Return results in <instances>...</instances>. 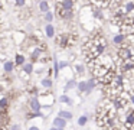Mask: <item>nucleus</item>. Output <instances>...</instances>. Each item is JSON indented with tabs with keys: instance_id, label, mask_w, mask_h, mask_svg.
Wrapping results in <instances>:
<instances>
[{
	"instance_id": "nucleus-1",
	"label": "nucleus",
	"mask_w": 134,
	"mask_h": 130,
	"mask_svg": "<svg viewBox=\"0 0 134 130\" xmlns=\"http://www.w3.org/2000/svg\"><path fill=\"white\" fill-rule=\"evenodd\" d=\"M76 39H78V36H76L75 32H64L55 38V45L59 49H68L75 45Z\"/></svg>"
},
{
	"instance_id": "nucleus-2",
	"label": "nucleus",
	"mask_w": 134,
	"mask_h": 130,
	"mask_svg": "<svg viewBox=\"0 0 134 130\" xmlns=\"http://www.w3.org/2000/svg\"><path fill=\"white\" fill-rule=\"evenodd\" d=\"M113 43L117 46V48L127 45V43H128L127 33H124V32H118V33H115V35L113 36Z\"/></svg>"
},
{
	"instance_id": "nucleus-3",
	"label": "nucleus",
	"mask_w": 134,
	"mask_h": 130,
	"mask_svg": "<svg viewBox=\"0 0 134 130\" xmlns=\"http://www.w3.org/2000/svg\"><path fill=\"white\" fill-rule=\"evenodd\" d=\"M55 7L64 9V10H74L75 0H55Z\"/></svg>"
},
{
	"instance_id": "nucleus-4",
	"label": "nucleus",
	"mask_w": 134,
	"mask_h": 130,
	"mask_svg": "<svg viewBox=\"0 0 134 130\" xmlns=\"http://www.w3.org/2000/svg\"><path fill=\"white\" fill-rule=\"evenodd\" d=\"M43 35L49 39H55L56 38V28L53 26V23H46L43 26Z\"/></svg>"
},
{
	"instance_id": "nucleus-5",
	"label": "nucleus",
	"mask_w": 134,
	"mask_h": 130,
	"mask_svg": "<svg viewBox=\"0 0 134 130\" xmlns=\"http://www.w3.org/2000/svg\"><path fill=\"white\" fill-rule=\"evenodd\" d=\"M33 68H35V64H33V62H26L25 65H22L20 66V77L22 78H23V77L27 78L33 72Z\"/></svg>"
},
{
	"instance_id": "nucleus-6",
	"label": "nucleus",
	"mask_w": 134,
	"mask_h": 130,
	"mask_svg": "<svg viewBox=\"0 0 134 130\" xmlns=\"http://www.w3.org/2000/svg\"><path fill=\"white\" fill-rule=\"evenodd\" d=\"M29 107H30V110H32V111L41 113V110H42V103H41V100H39V97H36V95H35V97L30 98Z\"/></svg>"
},
{
	"instance_id": "nucleus-7",
	"label": "nucleus",
	"mask_w": 134,
	"mask_h": 130,
	"mask_svg": "<svg viewBox=\"0 0 134 130\" xmlns=\"http://www.w3.org/2000/svg\"><path fill=\"white\" fill-rule=\"evenodd\" d=\"M18 16H19V19H27V17L32 16V10H30V7H23L19 10Z\"/></svg>"
},
{
	"instance_id": "nucleus-8",
	"label": "nucleus",
	"mask_w": 134,
	"mask_h": 130,
	"mask_svg": "<svg viewBox=\"0 0 134 130\" xmlns=\"http://www.w3.org/2000/svg\"><path fill=\"white\" fill-rule=\"evenodd\" d=\"M53 126H55V127H59V129H65V127H66V118L58 116V117L53 120Z\"/></svg>"
},
{
	"instance_id": "nucleus-9",
	"label": "nucleus",
	"mask_w": 134,
	"mask_h": 130,
	"mask_svg": "<svg viewBox=\"0 0 134 130\" xmlns=\"http://www.w3.org/2000/svg\"><path fill=\"white\" fill-rule=\"evenodd\" d=\"M38 9H39V12L41 13H46V12H49L51 9H49V2L48 0H42V2H39L38 3Z\"/></svg>"
},
{
	"instance_id": "nucleus-10",
	"label": "nucleus",
	"mask_w": 134,
	"mask_h": 130,
	"mask_svg": "<svg viewBox=\"0 0 134 130\" xmlns=\"http://www.w3.org/2000/svg\"><path fill=\"white\" fill-rule=\"evenodd\" d=\"M16 64L12 62V61H4L3 62V69L6 74H10V72H13V69H15Z\"/></svg>"
},
{
	"instance_id": "nucleus-11",
	"label": "nucleus",
	"mask_w": 134,
	"mask_h": 130,
	"mask_svg": "<svg viewBox=\"0 0 134 130\" xmlns=\"http://www.w3.org/2000/svg\"><path fill=\"white\" fill-rule=\"evenodd\" d=\"M74 69H75V74L76 75H84L85 74V68H84V65H82L79 61H75V64H74Z\"/></svg>"
},
{
	"instance_id": "nucleus-12",
	"label": "nucleus",
	"mask_w": 134,
	"mask_h": 130,
	"mask_svg": "<svg viewBox=\"0 0 134 130\" xmlns=\"http://www.w3.org/2000/svg\"><path fill=\"white\" fill-rule=\"evenodd\" d=\"M15 64H16L18 66L25 65V64H26V56H25L23 54H16V56H15Z\"/></svg>"
},
{
	"instance_id": "nucleus-13",
	"label": "nucleus",
	"mask_w": 134,
	"mask_h": 130,
	"mask_svg": "<svg viewBox=\"0 0 134 130\" xmlns=\"http://www.w3.org/2000/svg\"><path fill=\"white\" fill-rule=\"evenodd\" d=\"M56 17V13H53V12H46V13L43 14V20H45V23H52L53 22V19Z\"/></svg>"
},
{
	"instance_id": "nucleus-14",
	"label": "nucleus",
	"mask_w": 134,
	"mask_h": 130,
	"mask_svg": "<svg viewBox=\"0 0 134 130\" xmlns=\"http://www.w3.org/2000/svg\"><path fill=\"white\" fill-rule=\"evenodd\" d=\"M78 90L81 92H85V94H88V85H87V81H81V82H78Z\"/></svg>"
},
{
	"instance_id": "nucleus-15",
	"label": "nucleus",
	"mask_w": 134,
	"mask_h": 130,
	"mask_svg": "<svg viewBox=\"0 0 134 130\" xmlns=\"http://www.w3.org/2000/svg\"><path fill=\"white\" fill-rule=\"evenodd\" d=\"M97 81H98V80H97V78H91V80H88L87 81V85H88V92H91V90H92L94 88V87H95L97 85Z\"/></svg>"
},
{
	"instance_id": "nucleus-16",
	"label": "nucleus",
	"mask_w": 134,
	"mask_h": 130,
	"mask_svg": "<svg viewBox=\"0 0 134 130\" xmlns=\"http://www.w3.org/2000/svg\"><path fill=\"white\" fill-rule=\"evenodd\" d=\"M58 116L66 118V120H71V118H72V113H71V111H65V110H61V111L58 113Z\"/></svg>"
},
{
	"instance_id": "nucleus-17",
	"label": "nucleus",
	"mask_w": 134,
	"mask_h": 130,
	"mask_svg": "<svg viewBox=\"0 0 134 130\" xmlns=\"http://www.w3.org/2000/svg\"><path fill=\"white\" fill-rule=\"evenodd\" d=\"M41 84L45 88H51V87H52V80H51V78H43V80L41 81Z\"/></svg>"
},
{
	"instance_id": "nucleus-18",
	"label": "nucleus",
	"mask_w": 134,
	"mask_h": 130,
	"mask_svg": "<svg viewBox=\"0 0 134 130\" xmlns=\"http://www.w3.org/2000/svg\"><path fill=\"white\" fill-rule=\"evenodd\" d=\"M0 106H2V110H4V108H9V98L4 95L3 98H2V101H0Z\"/></svg>"
},
{
	"instance_id": "nucleus-19",
	"label": "nucleus",
	"mask_w": 134,
	"mask_h": 130,
	"mask_svg": "<svg viewBox=\"0 0 134 130\" xmlns=\"http://www.w3.org/2000/svg\"><path fill=\"white\" fill-rule=\"evenodd\" d=\"M13 4H15L16 7H19V9H23V7H26V0H15Z\"/></svg>"
},
{
	"instance_id": "nucleus-20",
	"label": "nucleus",
	"mask_w": 134,
	"mask_h": 130,
	"mask_svg": "<svg viewBox=\"0 0 134 130\" xmlns=\"http://www.w3.org/2000/svg\"><path fill=\"white\" fill-rule=\"evenodd\" d=\"M59 103H65V104H72V100L66 95H61L59 97Z\"/></svg>"
},
{
	"instance_id": "nucleus-21",
	"label": "nucleus",
	"mask_w": 134,
	"mask_h": 130,
	"mask_svg": "<svg viewBox=\"0 0 134 130\" xmlns=\"http://www.w3.org/2000/svg\"><path fill=\"white\" fill-rule=\"evenodd\" d=\"M27 92H29V94H38V92H39V90H38V87H36V85H29V87H27Z\"/></svg>"
},
{
	"instance_id": "nucleus-22",
	"label": "nucleus",
	"mask_w": 134,
	"mask_h": 130,
	"mask_svg": "<svg viewBox=\"0 0 134 130\" xmlns=\"http://www.w3.org/2000/svg\"><path fill=\"white\" fill-rule=\"evenodd\" d=\"M87 121H88V116H81V117L78 118V124L79 126H85V124H87Z\"/></svg>"
},
{
	"instance_id": "nucleus-23",
	"label": "nucleus",
	"mask_w": 134,
	"mask_h": 130,
	"mask_svg": "<svg viewBox=\"0 0 134 130\" xmlns=\"http://www.w3.org/2000/svg\"><path fill=\"white\" fill-rule=\"evenodd\" d=\"M75 87H78V84H76L75 81H68V82H66V90H69V88H75Z\"/></svg>"
},
{
	"instance_id": "nucleus-24",
	"label": "nucleus",
	"mask_w": 134,
	"mask_h": 130,
	"mask_svg": "<svg viewBox=\"0 0 134 130\" xmlns=\"http://www.w3.org/2000/svg\"><path fill=\"white\" fill-rule=\"evenodd\" d=\"M10 130H20V129H19V126H16V124H13V126H10Z\"/></svg>"
},
{
	"instance_id": "nucleus-25",
	"label": "nucleus",
	"mask_w": 134,
	"mask_h": 130,
	"mask_svg": "<svg viewBox=\"0 0 134 130\" xmlns=\"http://www.w3.org/2000/svg\"><path fill=\"white\" fill-rule=\"evenodd\" d=\"M29 130H41V129H39L38 126H30V127H29Z\"/></svg>"
},
{
	"instance_id": "nucleus-26",
	"label": "nucleus",
	"mask_w": 134,
	"mask_h": 130,
	"mask_svg": "<svg viewBox=\"0 0 134 130\" xmlns=\"http://www.w3.org/2000/svg\"><path fill=\"white\" fill-rule=\"evenodd\" d=\"M51 130H64V129H59V127H55V126H53V127H52V129H51Z\"/></svg>"
},
{
	"instance_id": "nucleus-27",
	"label": "nucleus",
	"mask_w": 134,
	"mask_h": 130,
	"mask_svg": "<svg viewBox=\"0 0 134 130\" xmlns=\"http://www.w3.org/2000/svg\"><path fill=\"white\" fill-rule=\"evenodd\" d=\"M35 2H38V3H39V2H42V0H35Z\"/></svg>"
}]
</instances>
